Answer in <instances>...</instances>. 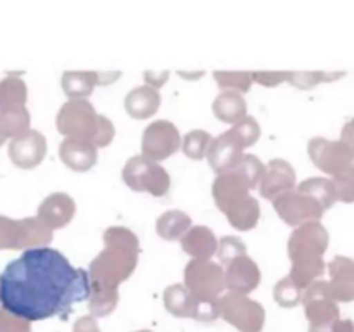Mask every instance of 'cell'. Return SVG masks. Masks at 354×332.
Returning a JSON list of instances; mask_svg holds the SVG:
<instances>
[{
	"mask_svg": "<svg viewBox=\"0 0 354 332\" xmlns=\"http://www.w3.org/2000/svg\"><path fill=\"white\" fill-rule=\"evenodd\" d=\"M57 130L66 138H82L99 147H106L114 138V124L102 116L86 99H69L57 114Z\"/></svg>",
	"mask_w": 354,
	"mask_h": 332,
	"instance_id": "3957f363",
	"label": "cell"
},
{
	"mask_svg": "<svg viewBox=\"0 0 354 332\" xmlns=\"http://www.w3.org/2000/svg\"><path fill=\"white\" fill-rule=\"evenodd\" d=\"M332 296L335 301H354V259L348 256H335L328 263Z\"/></svg>",
	"mask_w": 354,
	"mask_h": 332,
	"instance_id": "ffe728a7",
	"label": "cell"
},
{
	"mask_svg": "<svg viewBox=\"0 0 354 332\" xmlns=\"http://www.w3.org/2000/svg\"><path fill=\"white\" fill-rule=\"evenodd\" d=\"M73 332H100L99 325H97L95 318L93 317H82L76 320Z\"/></svg>",
	"mask_w": 354,
	"mask_h": 332,
	"instance_id": "ab89813d",
	"label": "cell"
},
{
	"mask_svg": "<svg viewBox=\"0 0 354 332\" xmlns=\"http://www.w3.org/2000/svg\"><path fill=\"white\" fill-rule=\"evenodd\" d=\"M214 116L218 120L225 121V123L237 124L239 121L244 120L248 116V104H245L244 97L239 92H232V90H225L220 95L214 99L213 102Z\"/></svg>",
	"mask_w": 354,
	"mask_h": 332,
	"instance_id": "cb8c5ba5",
	"label": "cell"
},
{
	"mask_svg": "<svg viewBox=\"0 0 354 332\" xmlns=\"http://www.w3.org/2000/svg\"><path fill=\"white\" fill-rule=\"evenodd\" d=\"M259 214H261V211H259L258 199L256 197H249L237 210L228 213L227 218L232 227L237 228V230H251V228H254L258 225Z\"/></svg>",
	"mask_w": 354,
	"mask_h": 332,
	"instance_id": "83f0119b",
	"label": "cell"
},
{
	"mask_svg": "<svg viewBox=\"0 0 354 332\" xmlns=\"http://www.w3.org/2000/svg\"><path fill=\"white\" fill-rule=\"evenodd\" d=\"M328 248V232L320 221H310L292 232L287 244L289 258L294 263L324 261Z\"/></svg>",
	"mask_w": 354,
	"mask_h": 332,
	"instance_id": "ba28073f",
	"label": "cell"
},
{
	"mask_svg": "<svg viewBox=\"0 0 354 332\" xmlns=\"http://www.w3.org/2000/svg\"><path fill=\"white\" fill-rule=\"evenodd\" d=\"M169 73H145L144 78L145 82L149 83V86H152V89H159V86L165 85Z\"/></svg>",
	"mask_w": 354,
	"mask_h": 332,
	"instance_id": "60d3db41",
	"label": "cell"
},
{
	"mask_svg": "<svg viewBox=\"0 0 354 332\" xmlns=\"http://www.w3.org/2000/svg\"><path fill=\"white\" fill-rule=\"evenodd\" d=\"M332 182H334L339 201H342V203H354V163L346 172L335 175Z\"/></svg>",
	"mask_w": 354,
	"mask_h": 332,
	"instance_id": "74e56055",
	"label": "cell"
},
{
	"mask_svg": "<svg viewBox=\"0 0 354 332\" xmlns=\"http://www.w3.org/2000/svg\"><path fill=\"white\" fill-rule=\"evenodd\" d=\"M185 287L199 303H220V294L227 287L225 270L209 259H192L185 266Z\"/></svg>",
	"mask_w": 354,
	"mask_h": 332,
	"instance_id": "5b68a950",
	"label": "cell"
},
{
	"mask_svg": "<svg viewBox=\"0 0 354 332\" xmlns=\"http://www.w3.org/2000/svg\"><path fill=\"white\" fill-rule=\"evenodd\" d=\"M0 127H2L6 137H21L26 133L28 127H30V113L26 107L0 111Z\"/></svg>",
	"mask_w": 354,
	"mask_h": 332,
	"instance_id": "f1b7e54d",
	"label": "cell"
},
{
	"mask_svg": "<svg viewBox=\"0 0 354 332\" xmlns=\"http://www.w3.org/2000/svg\"><path fill=\"white\" fill-rule=\"evenodd\" d=\"M182 248L194 259H209L218 251V239L209 227L197 225L182 237Z\"/></svg>",
	"mask_w": 354,
	"mask_h": 332,
	"instance_id": "7402d4cb",
	"label": "cell"
},
{
	"mask_svg": "<svg viewBox=\"0 0 354 332\" xmlns=\"http://www.w3.org/2000/svg\"><path fill=\"white\" fill-rule=\"evenodd\" d=\"M62 163L75 172H86L97 163V147L82 138H64L59 145Z\"/></svg>",
	"mask_w": 354,
	"mask_h": 332,
	"instance_id": "44dd1931",
	"label": "cell"
},
{
	"mask_svg": "<svg viewBox=\"0 0 354 332\" xmlns=\"http://www.w3.org/2000/svg\"><path fill=\"white\" fill-rule=\"evenodd\" d=\"M120 78V73L97 71H66L62 75V90L71 99H85L93 92L95 85H107Z\"/></svg>",
	"mask_w": 354,
	"mask_h": 332,
	"instance_id": "ac0fdd59",
	"label": "cell"
},
{
	"mask_svg": "<svg viewBox=\"0 0 354 332\" xmlns=\"http://www.w3.org/2000/svg\"><path fill=\"white\" fill-rule=\"evenodd\" d=\"M296 187V172L286 159H272L266 165L265 175L259 183V192L265 199L275 201L282 194L290 192Z\"/></svg>",
	"mask_w": 354,
	"mask_h": 332,
	"instance_id": "9a60e30c",
	"label": "cell"
},
{
	"mask_svg": "<svg viewBox=\"0 0 354 332\" xmlns=\"http://www.w3.org/2000/svg\"><path fill=\"white\" fill-rule=\"evenodd\" d=\"M304 311L310 320V332H334L335 324L341 320V310L332 296L328 280H317L303 294Z\"/></svg>",
	"mask_w": 354,
	"mask_h": 332,
	"instance_id": "277c9868",
	"label": "cell"
},
{
	"mask_svg": "<svg viewBox=\"0 0 354 332\" xmlns=\"http://www.w3.org/2000/svg\"><path fill=\"white\" fill-rule=\"evenodd\" d=\"M190 228H192V218L178 210L162 213L158 218V223H156V230L166 241H178Z\"/></svg>",
	"mask_w": 354,
	"mask_h": 332,
	"instance_id": "d4e9b609",
	"label": "cell"
},
{
	"mask_svg": "<svg viewBox=\"0 0 354 332\" xmlns=\"http://www.w3.org/2000/svg\"><path fill=\"white\" fill-rule=\"evenodd\" d=\"M297 192L313 197L324 210H328V208L334 206L335 201H339L334 182L330 178H325V176H311V178L304 180L297 187Z\"/></svg>",
	"mask_w": 354,
	"mask_h": 332,
	"instance_id": "484cf974",
	"label": "cell"
},
{
	"mask_svg": "<svg viewBox=\"0 0 354 332\" xmlns=\"http://www.w3.org/2000/svg\"><path fill=\"white\" fill-rule=\"evenodd\" d=\"M334 332H354V322L349 320V318H344V320H339L335 324Z\"/></svg>",
	"mask_w": 354,
	"mask_h": 332,
	"instance_id": "7bdbcfd3",
	"label": "cell"
},
{
	"mask_svg": "<svg viewBox=\"0 0 354 332\" xmlns=\"http://www.w3.org/2000/svg\"><path fill=\"white\" fill-rule=\"evenodd\" d=\"M26 85L17 76H7L0 82V111L19 109L26 104Z\"/></svg>",
	"mask_w": 354,
	"mask_h": 332,
	"instance_id": "4316f807",
	"label": "cell"
},
{
	"mask_svg": "<svg viewBox=\"0 0 354 332\" xmlns=\"http://www.w3.org/2000/svg\"><path fill=\"white\" fill-rule=\"evenodd\" d=\"M123 180L137 192H149L154 197L166 196L169 190V175L162 166L144 154L133 156L123 168Z\"/></svg>",
	"mask_w": 354,
	"mask_h": 332,
	"instance_id": "8992f818",
	"label": "cell"
},
{
	"mask_svg": "<svg viewBox=\"0 0 354 332\" xmlns=\"http://www.w3.org/2000/svg\"><path fill=\"white\" fill-rule=\"evenodd\" d=\"M220 317L241 332H261L265 325V308L248 294L230 293L220 299Z\"/></svg>",
	"mask_w": 354,
	"mask_h": 332,
	"instance_id": "52a82bcc",
	"label": "cell"
},
{
	"mask_svg": "<svg viewBox=\"0 0 354 332\" xmlns=\"http://www.w3.org/2000/svg\"><path fill=\"white\" fill-rule=\"evenodd\" d=\"M303 294L304 290L299 289L289 275L279 280L277 286L273 287V297L283 308H294L299 303H303Z\"/></svg>",
	"mask_w": 354,
	"mask_h": 332,
	"instance_id": "4dcf8cb0",
	"label": "cell"
},
{
	"mask_svg": "<svg viewBox=\"0 0 354 332\" xmlns=\"http://www.w3.org/2000/svg\"><path fill=\"white\" fill-rule=\"evenodd\" d=\"M344 76V73H324V71H304V73H289L287 82L297 89H313L315 85L322 82H332Z\"/></svg>",
	"mask_w": 354,
	"mask_h": 332,
	"instance_id": "d590c367",
	"label": "cell"
},
{
	"mask_svg": "<svg viewBox=\"0 0 354 332\" xmlns=\"http://www.w3.org/2000/svg\"><path fill=\"white\" fill-rule=\"evenodd\" d=\"M159 104H161V97H159L158 90L149 85L130 90L124 99V107H127L128 114L137 120H145V118L152 116L159 109Z\"/></svg>",
	"mask_w": 354,
	"mask_h": 332,
	"instance_id": "603a6c76",
	"label": "cell"
},
{
	"mask_svg": "<svg viewBox=\"0 0 354 332\" xmlns=\"http://www.w3.org/2000/svg\"><path fill=\"white\" fill-rule=\"evenodd\" d=\"M138 332H152V331H138Z\"/></svg>",
	"mask_w": 354,
	"mask_h": 332,
	"instance_id": "f6af8a7d",
	"label": "cell"
},
{
	"mask_svg": "<svg viewBox=\"0 0 354 332\" xmlns=\"http://www.w3.org/2000/svg\"><path fill=\"white\" fill-rule=\"evenodd\" d=\"M6 133H3V130H2V127H0V145L3 144V142H6Z\"/></svg>",
	"mask_w": 354,
	"mask_h": 332,
	"instance_id": "ee69618b",
	"label": "cell"
},
{
	"mask_svg": "<svg viewBox=\"0 0 354 332\" xmlns=\"http://www.w3.org/2000/svg\"><path fill=\"white\" fill-rule=\"evenodd\" d=\"M180 131L171 121L158 120L149 124L142 135V154L152 161H162L180 147Z\"/></svg>",
	"mask_w": 354,
	"mask_h": 332,
	"instance_id": "8fae6325",
	"label": "cell"
},
{
	"mask_svg": "<svg viewBox=\"0 0 354 332\" xmlns=\"http://www.w3.org/2000/svg\"><path fill=\"white\" fill-rule=\"evenodd\" d=\"M249 190L251 189L241 175H237L235 172L223 173V175H218L213 183L214 203L220 208V211L228 214L251 197Z\"/></svg>",
	"mask_w": 354,
	"mask_h": 332,
	"instance_id": "4fadbf2b",
	"label": "cell"
},
{
	"mask_svg": "<svg viewBox=\"0 0 354 332\" xmlns=\"http://www.w3.org/2000/svg\"><path fill=\"white\" fill-rule=\"evenodd\" d=\"M106 248L90 263L92 293L118 290V286L128 279L137 268L138 246L137 235L124 227H111L104 232Z\"/></svg>",
	"mask_w": 354,
	"mask_h": 332,
	"instance_id": "7a4b0ae2",
	"label": "cell"
},
{
	"mask_svg": "<svg viewBox=\"0 0 354 332\" xmlns=\"http://www.w3.org/2000/svg\"><path fill=\"white\" fill-rule=\"evenodd\" d=\"M341 140L344 142V144H348L354 151V118H351V120L342 127Z\"/></svg>",
	"mask_w": 354,
	"mask_h": 332,
	"instance_id": "b9f144b4",
	"label": "cell"
},
{
	"mask_svg": "<svg viewBox=\"0 0 354 332\" xmlns=\"http://www.w3.org/2000/svg\"><path fill=\"white\" fill-rule=\"evenodd\" d=\"M245 244L242 239L239 237H234V235H227V237H223L220 241V244H218V258H220V263H223V265H230L234 259H237L239 256H244L245 255Z\"/></svg>",
	"mask_w": 354,
	"mask_h": 332,
	"instance_id": "8d00e7d4",
	"label": "cell"
},
{
	"mask_svg": "<svg viewBox=\"0 0 354 332\" xmlns=\"http://www.w3.org/2000/svg\"><path fill=\"white\" fill-rule=\"evenodd\" d=\"M273 208L279 213V216L292 227H301V225L310 223V221H318L325 213L324 208L313 197L297 192V190L296 192L290 190V192L277 197L273 201Z\"/></svg>",
	"mask_w": 354,
	"mask_h": 332,
	"instance_id": "7c38bea8",
	"label": "cell"
},
{
	"mask_svg": "<svg viewBox=\"0 0 354 332\" xmlns=\"http://www.w3.org/2000/svg\"><path fill=\"white\" fill-rule=\"evenodd\" d=\"M162 299H165L166 310L175 317L197 318V320H214L220 317V303H199L183 284H171L166 287Z\"/></svg>",
	"mask_w": 354,
	"mask_h": 332,
	"instance_id": "30bf717a",
	"label": "cell"
},
{
	"mask_svg": "<svg viewBox=\"0 0 354 332\" xmlns=\"http://www.w3.org/2000/svg\"><path fill=\"white\" fill-rule=\"evenodd\" d=\"M213 142L207 131L204 130H192L183 137V152H185L187 158L190 159H203L204 156H207L209 151V145Z\"/></svg>",
	"mask_w": 354,
	"mask_h": 332,
	"instance_id": "1f68e13d",
	"label": "cell"
},
{
	"mask_svg": "<svg viewBox=\"0 0 354 332\" xmlns=\"http://www.w3.org/2000/svg\"><path fill=\"white\" fill-rule=\"evenodd\" d=\"M265 169L266 166L263 165L254 154H244V158H242V161L239 163V166L234 172L244 178V182L248 183L249 189H256V187L261 183Z\"/></svg>",
	"mask_w": 354,
	"mask_h": 332,
	"instance_id": "d6a6232c",
	"label": "cell"
},
{
	"mask_svg": "<svg viewBox=\"0 0 354 332\" xmlns=\"http://www.w3.org/2000/svg\"><path fill=\"white\" fill-rule=\"evenodd\" d=\"M75 211L76 203L73 201L71 196H68L64 192H55L41 201V204L38 206L37 216L47 227L55 230V228L66 227L71 221V218L75 216Z\"/></svg>",
	"mask_w": 354,
	"mask_h": 332,
	"instance_id": "d6986e66",
	"label": "cell"
},
{
	"mask_svg": "<svg viewBox=\"0 0 354 332\" xmlns=\"http://www.w3.org/2000/svg\"><path fill=\"white\" fill-rule=\"evenodd\" d=\"M244 147L232 137L228 131L221 133L220 137L213 138L207 151V159H209L211 166L218 175L223 173L234 172L239 166V163L244 158Z\"/></svg>",
	"mask_w": 354,
	"mask_h": 332,
	"instance_id": "2e32d148",
	"label": "cell"
},
{
	"mask_svg": "<svg viewBox=\"0 0 354 332\" xmlns=\"http://www.w3.org/2000/svg\"><path fill=\"white\" fill-rule=\"evenodd\" d=\"M308 152L315 166L332 176L346 172L354 163V151L342 140L315 137L308 144Z\"/></svg>",
	"mask_w": 354,
	"mask_h": 332,
	"instance_id": "9c48e42d",
	"label": "cell"
},
{
	"mask_svg": "<svg viewBox=\"0 0 354 332\" xmlns=\"http://www.w3.org/2000/svg\"><path fill=\"white\" fill-rule=\"evenodd\" d=\"M225 279H227V287L230 290L241 294H249L261 282V272H259L254 259L244 255L239 256L237 259H234L227 266V270H225Z\"/></svg>",
	"mask_w": 354,
	"mask_h": 332,
	"instance_id": "e0dca14e",
	"label": "cell"
},
{
	"mask_svg": "<svg viewBox=\"0 0 354 332\" xmlns=\"http://www.w3.org/2000/svg\"><path fill=\"white\" fill-rule=\"evenodd\" d=\"M228 133L245 149L251 147V145H254L256 142H258L259 135H261V128H259L256 118L245 116L244 120L239 121L237 124H234V127L228 130Z\"/></svg>",
	"mask_w": 354,
	"mask_h": 332,
	"instance_id": "836d02e7",
	"label": "cell"
},
{
	"mask_svg": "<svg viewBox=\"0 0 354 332\" xmlns=\"http://www.w3.org/2000/svg\"><path fill=\"white\" fill-rule=\"evenodd\" d=\"M90 294L88 273L47 246L26 249L0 273V308L26 322L69 313Z\"/></svg>",
	"mask_w": 354,
	"mask_h": 332,
	"instance_id": "6da1fadb",
	"label": "cell"
},
{
	"mask_svg": "<svg viewBox=\"0 0 354 332\" xmlns=\"http://www.w3.org/2000/svg\"><path fill=\"white\" fill-rule=\"evenodd\" d=\"M214 80H216L218 86L225 90H232V92H248L251 85L254 83L252 73H225L216 71L213 73Z\"/></svg>",
	"mask_w": 354,
	"mask_h": 332,
	"instance_id": "e575fe53",
	"label": "cell"
},
{
	"mask_svg": "<svg viewBox=\"0 0 354 332\" xmlns=\"http://www.w3.org/2000/svg\"><path fill=\"white\" fill-rule=\"evenodd\" d=\"M0 249H24L23 220H10L0 214Z\"/></svg>",
	"mask_w": 354,
	"mask_h": 332,
	"instance_id": "f546056e",
	"label": "cell"
},
{
	"mask_svg": "<svg viewBox=\"0 0 354 332\" xmlns=\"http://www.w3.org/2000/svg\"><path fill=\"white\" fill-rule=\"evenodd\" d=\"M252 78H254L256 83L265 86H277L280 83L286 82L289 78V73L277 71V73H252Z\"/></svg>",
	"mask_w": 354,
	"mask_h": 332,
	"instance_id": "f35d334b",
	"label": "cell"
},
{
	"mask_svg": "<svg viewBox=\"0 0 354 332\" xmlns=\"http://www.w3.org/2000/svg\"><path fill=\"white\" fill-rule=\"evenodd\" d=\"M47 152V140L37 130H28L26 133L16 137L9 144V156L19 168H35L41 163Z\"/></svg>",
	"mask_w": 354,
	"mask_h": 332,
	"instance_id": "5bb4252c",
	"label": "cell"
}]
</instances>
